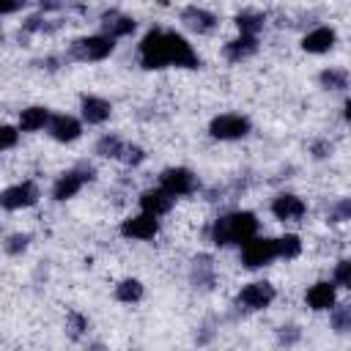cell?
I'll list each match as a JSON object with an SVG mask.
<instances>
[{
	"mask_svg": "<svg viewBox=\"0 0 351 351\" xmlns=\"http://www.w3.org/2000/svg\"><path fill=\"white\" fill-rule=\"evenodd\" d=\"M96 154H101V156H121L123 154V143L118 140V137H101L99 140V145H96Z\"/></svg>",
	"mask_w": 351,
	"mask_h": 351,
	"instance_id": "26",
	"label": "cell"
},
{
	"mask_svg": "<svg viewBox=\"0 0 351 351\" xmlns=\"http://www.w3.org/2000/svg\"><path fill=\"white\" fill-rule=\"evenodd\" d=\"M343 219H351V197L340 200V203L332 208V222H343Z\"/></svg>",
	"mask_w": 351,
	"mask_h": 351,
	"instance_id": "29",
	"label": "cell"
},
{
	"mask_svg": "<svg viewBox=\"0 0 351 351\" xmlns=\"http://www.w3.org/2000/svg\"><path fill=\"white\" fill-rule=\"evenodd\" d=\"M159 181H162V189H167L173 197H176V195H186V192H192V186H195V176H192L186 167H167V170L159 176Z\"/></svg>",
	"mask_w": 351,
	"mask_h": 351,
	"instance_id": "8",
	"label": "cell"
},
{
	"mask_svg": "<svg viewBox=\"0 0 351 351\" xmlns=\"http://www.w3.org/2000/svg\"><path fill=\"white\" fill-rule=\"evenodd\" d=\"M3 151H8V148H14V143H16V129L14 126H3Z\"/></svg>",
	"mask_w": 351,
	"mask_h": 351,
	"instance_id": "31",
	"label": "cell"
},
{
	"mask_svg": "<svg viewBox=\"0 0 351 351\" xmlns=\"http://www.w3.org/2000/svg\"><path fill=\"white\" fill-rule=\"evenodd\" d=\"M27 247V236H11L8 241H5V250L8 252H19V250H25Z\"/></svg>",
	"mask_w": 351,
	"mask_h": 351,
	"instance_id": "32",
	"label": "cell"
},
{
	"mask_svg": "<svg viewBox=\"0 0 351 351\" xmlns=\"http://www.w3.org/2000/svg\"><path fill=\"white\" fill-rule=\"evenodd\" d=\"M332 326L337 332H351V307H335L332 310Z\"/></svg>",
	"mask_w": 351,
	"mask_h": 351,
	"instance_id": "27",
	"label": "cell"
},
{
	"mask_svg": "<svg viewBox=\"0 0 351 351\" xmlns=\"http://www.w3.org/2000/svg\"><path fill=\"white\" fill-rule=\"evenodd\" d=\"M280 250H277V239H247L244 247H241V263L247 269H258L263 263H269L271 258H277Z\"/></svg>",
	"mask_w": 351,
	"mask_h": 351,
	"instance_id": "3",
	"label": "cell"
},
{
	"mask_svg": "<svg viewBox=\"0 0 351 351\" xmlns=\"http://www.w3.org/2000/svg\"><path fill=\"white\" fill-rule=\"evenodd\" d=\"M255 36H247V33H241L236 41H230V44H225V55L230 58V60H241V58H247V55H252L255 52Z\"/></svg>",
	"mask_w": 351,
	"mask_h": 351,
	"instance_id": "20",
	"label": "cell"
},
{
	"mask_svg": "<svg viewBox=\"0 0 351 351\" xmlns=\"http://www.w3.org/2000/svg\"><path fill=\"white\" fill-rule=\"evenodd\" d=\"M271 302H274V288L269 282H250L239 293V304H244L250 310H263Z\"/></svg>",
	"mask_w": 351,
	"mask_h": 351,
	"instance_id": "7",
	"label": "cell"
},
{
	"mask_svg": "<svg viewBox=\"0 0 351 351\" xmlns=\"http://www.w3.org/2000/svg\"><path fill=\"white\" fill-rule=\"evenodd\" d=\"M44 123H49V110H47V107H27V110H22V115H19V129H22V132H36V129H41Z\"/></svg>",
	"mask_w": 351,
	"mask_h": 351,
	"instance_id": "19",
	"label": "cell"
},
{
	"mask_svg": "<svg viewBox=\"0 0 351 351\" xmlns=\"http://www.w3.org/2000/svg\"><path fill=\"white\" fill-rule=\"evenodd\" d=\"M277 250H280V258H296L302 252V241H299V236L285 233L282 239H277Z\"/></svg>",
	"mask_w": 351,
	"mask_h": 351,
	"instance_id": "23",
	"label": "cell"
},
{
	"mask_svg": "<svg viewBox=\"0 0 351 351\" xmlns=\"http://www.w3.org/2000/svg\"><path fill=\"white\" fill-rule=\"evenodd\" d=\"M332 44H335V30H332V27H315V30H313V33H307V36H304V41H302L304 52H313V55L326 52Z\"/></svg>",
	"mask_w": 351,
	"mask_h": 351,
	"instance_id": "13",
	"label": "cell"
},
{
	"mask_svg": "<svg viewBox=\"0 0 351 351\" xmlns=\"http://www.w3.org/2000/svg\"><path fill=\"white\" fill-rule=\"evenodd\" d=\"M181 19H184V25L189 27V30H195V33H208L211 27H214V14H208V11H203V8H186L184 14H181Z\"/></svg>",
	"mask_w": 351,
	"mask_h": 351,
	"instance_id": "17",
	"label": "cell"
},
{
	"mask_svg": "<svg viewBox=\"0 0 351 351\" xmlns=\"http://www.w3.org/2000/svg\"><path fill=\"white\" fill-rule=\"evenodd\" d=\"M19 5H25V0H0V11L3 14H14Z\"/></svg>",
	"mask_w": 351,
	"mask_h": 351,
	"instance_id": "33",
	"label": "cell"
},
{
	"mask_svg": "<svg viewBox=\"0 0 351 351\" xmlns=\"http://www.w3.org/2000/svg\"><path fill=\"white\" fill-rule=\"evenodd\" d=\"M110 101L107 99H99V96H85L82 99V118L88 123H104L110 118Z\"/></svg>",
	"mask_w": 351,
	"mask_h": 351,
	"instance_id": "14",
	"label": "cell"
},
{
	"mask_svg": "<svg viewBox=\"0 0 351 351\" xmlns=\"http://www.w3.org/2000/svg\"><path fill=\"white\" fill-rule=\"evenodd\" d=\"M140 60L145 69H165V66H184V69H197L200 60L186 44L184 36L178 33H165V30H151L143 44H140Z\"/></svg>",
	"mask_w": 351,
	"mask_h": 351,
	"instance_id": "1",
	"label": "cell"
},
{
	"mask_svg": "<svg viewBox=\"0 0 351 351\" xmlns=\"http://www.w3.org/2000/svg\"><path fill=\"white\" fill-rule=\"evenodd\" d=\"M80 132H82V126H80V121L71 118V115H55V118H49V134H52L55 140H60V143L77 140Z\"/></svg>",
	"mask_w": 351,
	"mask_h": 351,
	"instance_id": "10",
	"label": "cell"
},
{
	"mask_svg": "<svg viewBox=\"0 0 351 351\" xmlns=\"http://www.w3.org/2000/svg\"><path fill=\"white\" fill-rule=\"evenodd\" d=\"M211 137L217 140H239L250 132V121L244 115H233V112H225V115H217L208 126Z\"/></svg>",
	"mask_w": 351,
	"mask_h": 351,
	"instance_id": "5",
	"label": "cell"
},
{
	"mask_svg": "<svg viewBox=\"0 0 351 351\" xmlns=\"http://www.w3.org/2000/svg\"><path fill=\"white\" fill-rule=\"evenodd\" d=\"M38 200V189L33 181H22V184H14L3 192V206L5 208H25V206H33Z\"/></svg>",
	"mask_w": 351,
	"mask_h": 351,
	"instance_id": "9",
	"label": "cell"
},
{
	"mask_svg": "<svg viewBox=\"0 0 351 351\" xmlns=\"http://www.w3.org/2000/svg\"><path fill=\"white\" fill-rule=\"evenodd\" d=\"M321 85L332 88V90H343L348 85V74L340 69H326V71H321Z\"/></svg>",
	"mask_w": 351,
	"mask_h": 351,
	"instance_id": "22",
	"label": "cell"
},
{
	"mask_svg": "<svg viewBox=\"0 0 351 351\" xmlns=\"http://www.w3.org/2000/svg\"><path fill=\"white\" fill-rule=\"evenodd\" d=\"M192 280L197 285H211V261L208 258H197L192 266Z\"/></svg>",
	"mask_w": 351,
	"mask_h": 351,
	"instance_id": "25",
	"label": "cell"
},
{
	"mask_svg": "<svg viewBox=\"0 0 351 351\" xmlns=\"http://www.w3.org/2000/svg\"><path fill=\"white\" fill-rule=\"evenodd\" d=\"M121 159L129 162V165H137V162H143V148H137V145H123Z\"/></svg>",
	"mask_w": 351,
	"mask_h": 351,
	"instance_id": "30",
	"label": "cell"
},
{
	"mask_svg": "<svg viewBox=\"0 0 351 351\" xmlns=\"http://www.w3.org/2000/svg\"><path fill=\"white\" fill-rule=\"evenodd\" d=\"M101 25H104V30H107L110 38L129 36V33L134 30V19H132V16H121V14H115V11L104 14V16H101Z\"/></svg>",
	"mask_w": 351,
	"mask_h": 351,
	"instance_id": "18",
	"label": "cell"
},
{
	"mask_svg": "<svg viewBox=\"0 0 351 351\" xmlns=\"http://www.w3.org/2000/svg\"><path fill=\"white\" fill-rule=\"evenodd\" d=\"M115 296H118L121 302H137V299L143 296V285H140L137 280H123V282L115 288Z\"/></svg>",
	"mask_w": 351,
	"mask_h": 351,
	"instance_id": "24",
	"label": "cell"
},
{
	"mask_svg": "<svg viewBox=\"0 0 351 351\" xmlns=\"http://www.w3.org/2000/svg\"><path fill=\"white\" fill-rule=\"evenodd\" d=\"M346 121L351 123V101H346Z\"/></svg>",
	"mask_w": 351,
	"mask_h": 351,
	"instance_id": "34",
	"label": "cell"
},
{
	"mask_svg": "<svg viewBox=\"0 0 351 351\" xmlns=\"http://www.w3.org/2000/svg\"><path fill=\"white\" fill-rule=\"evenodd\" d=\"M271 211H274L277 219H299L304 214V203L296 195H280L271 203Z\"/></svg>",
	"mask_w": 351,
	"mask_h": 351,
	"instance_id": "15",
	"label": "cell"
},
{
	"mask_svg": "<svg viewBox=\"0 0 351 351\" xmlns=\"http://www.w3.org/2000/svg\"><path fill=\"white\" fill-rule=\"evenodd\" d=\"M85 178H93L90 173L85 176V173H66V176H60L58 181H55V189H52V197L55 200H69V197H74L77 192H80V186L85 184Z\"/></svg>",
	"mask_w": 351,
	"mask_h": 351,
	"instance_id": "12",
	"label": "cell"
},
{
	"mask_svg": "<svg viewBox=\"0 0 351 351\" xmlns=\"http://www.w3.org/2000/svg\"><path fill=\"white\" fill-rule=\"evenodd\" d=\"M258 230V219L255 214L250 211H233V214H225L214 222L211 228V239L214 244H241L247 239H252Z\"/></svg>",
	"mask_w": 351,
	"mask_h": 351,
	"instance_id": "2",
	"label": "cell"
},
{
	"mask_svg": "<svg viewBox=\"0 0 351 351\" xmlns=\"http://www.w3.org/2000/svg\"><path fill=\"white\" fill-rule=\"evenodd\" d=\"M112 38L110 36H88V38H77L71 44V55L77 60H104L112 52Z\"/></svg>",
	"mask_w": 351,
	"mask_h": 351,
	"instance_id": "4",
	"label": "cell"
},
{
	"mask_svg": "<svg viewBox=\"0 0 351 351\" xmlns=\"http://www.w3.org/2000/svg\"><path fill=\"white\" fill-rule=\"evenodd\" d=\"M335 282H340V285L351 288V258L337 263V269H335Z\"/></svg>",
	"mask_w": 351,
	"mask_h": 351,
	"instance_id": "28",
	"label": "cell"
},
{
	"mask_svg": "<svg viewBox=\"0 0 351 351\" xmlns=\"http://www.w3.org/2000/svg\"><path fill=\"white\" fill-rule=\"evenodd\" d=\"M140 206H143V211L159 217V214L170 211V206H173V195H170L167 189H162V186H159V189H148V192H143Z\"/></svg>",
	"mask_w": 351,
	"mask_h": 351,
	"instance_id": "11",
	"label": "cell"
},
{
	"mask_svg": "<svg viewBox=\"0 0 351 351\" xmlns=\"http://www.w3.org/2000/svg\"><path fill=\"white\" fill-rule=\"evenodd\" d=\"M156 230H159V222H156V217L148 214V211H143V214H137V217H129V219H123V225H121V233H123L126 239H154Z\"/></svg>",
	"mask_w": 351,
	"mask_h": 351,
	"instance_id": "6",
	"label": "cell"
},
{
	"mask_svg": "<svg viewBox=\"0 0 351 351\" xmlns=\"http://www.w3.org/2000/svg\"><path fill=\"white\" fill-rule=\"evenodd\" d=\"M236 25H239V30H241V33L255 36V33L263 27V14H250V11H244V14H239V16H236Z\"/></svg>",
	"mask_w": 351,
	"mask_h": 351,
	"instance_id": "21",
	"label": "cell"
},
{
	"mask_svg": "<svg viewBox=\"0 0 351 351\" xmlns=\"http://www.w3.org/2000/svg\"><path fill=\"white\" fill-rule=\"evenodd\" d=\"M307 304L313 310H329L335 304V285L332 282H315L307 291Z\"/></svg>",
	"mask_w": 351,
	"mask_h": 351,
	"instance_id": "16",
	"label": "cell"
}]
</instances>
